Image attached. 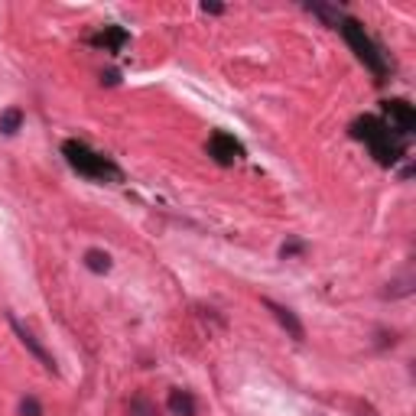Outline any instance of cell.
<instances>
[{
  "instance_id": "obj_8",
  "label": "cell",
  "mask_w": 416,
  "mask_h": 416,
  "mask_svg": "<svg viewBox=\"0 0 416 416\" xmlns=\"http://www.w3.org/2000/svg\"><path fill=\"white\" fill-rule=\"evenodd\" d=\"M127 29L124 27H105L101 33L91 36V46H98V49H105V53H121L127 46Z\"/></svg>"
},
{
  "instance_id": "obj_14",
  "label": "cell",
  "mask_w": 416,
  "mask_h": 416,
  "mask_svg": "<svg viewBox=\"0 0 416 416\" xmlns=\"http://www.w3.org/2000/svg\"><path fill=\"white\" fill-rule=\"evenodd\" d=\"M20 416H43V403L36 397H23L20 400Z\"/></svg>"
},
{
  "instance_id": "obj_4",
  "label": "cell",
  "mask_w": 416,
  "mask_h": 416,
  "mask_svg": "<svg viewBox=\"0 0 416 416\" xmlns=\"http://www.w3.org/2000/svg\"><path fill=\"white\" fill-rule=\"evenodd\" d=\"M384 124H387L390 133H397V137H407V133H413L416 127V111L410 101H403V98H390V101H384Z\"/></svg>"
},
{
  "instance_id": "obj_12",
  "label": "cell",
  "mask_w": 416,
  "mask_h": 416,
  "mask_svg": "<svg viewBox=\"0 0 416 416\" xmlns=\"http://www.w3.org/2000/svg\"><path fill=\"white\" fill-rule=\"evenodd\" d=\"M85 267H88L91 274H107V270H111V257H107L105 250H88V254H85Z\"/></svg>"
},
{
  "instance_id": "obj_7",
  "label": "cell",
  "mask_w": 416,
  "mask_h": 416,
  "mask_svg": "<svg viewBox=\"0 0 416 416\" xmlns=\"http://www.w3.org/2000/svg\"><path fill=\"white\" fill-rule=\"evenodd\" d=\"M260 302H264V309L274 312V319L280 322V328H286V335H290V338H296V342H302V338H306V328H302V322L296 319V312H293V309H286V306L274 302L270 296H264Z\"/></svg>"
},
{
  "instance_id": "obj_6",
  "label": "cell",
  "mask_w": 416,
  "mask_h": 416,
  "mask_svg": "<svg viewBox=\"0 0 416 416\" xmlns=\"http://www.w3.org/2000/svg\"><path fill=\"white\" fill-rule=\"evenodd\" d=\"M10 328H13V335L20 338V345L27 348V351L33 354L36 361L43 364L46 371H53V374H55V361H53V354H49V351H46L43 345H39V338H36V335H33V332H29L27 326H20V322L13 319V316H10Z\"/></svg>"
},
{
  "instance_id": "obj_10",
  "label": "cell",
  "mask_w": 416,
  "mask_h": 416,
  "mask_svg": "<svg viewBox=\"0 0 416 416\" xmlns=\"http://www.w3.org/2000/svg\"><path fill=\"white\" fill-rule=\"evenodd\" d=\"M20 127H23V111H20V107H7V111L0 114V133H4V137H13Z\"/></svg>"
},
{
  "instance_id": "obj_3",
  "label": "cell",
  "mask_w": 416,
  "mask_h": 416,
  "mask_svg": "<svg viewBox=\"0 0 416 416\" xmlns=\"http://www.w3.org/2000/svg\"><path fill=\"white\" fill-rule=\"evenodd\" d=\"M338 29H342V36L348 39V46L354 49V55L361 59L368 69L377 75V79H384L387 75V59H384V53L377 49V43H374L371 36L364 33V27L358 23V20H351V17H345L342 23H338Z\"/></svg>"
},
{
  "instance_id": "obj_16",
  "label": "cell",
  "mask_w": 416,
  "mask_h": 416,
  "mask_svg": "<svg viewBox=\"0 0 416 416\" xmlns=\"http://www.w3.org/2000/svg\"><path fill=\"white\" fill-rule=\"evenodd\" d=\"M202 10H205V13H222V4H208V0H205V4H202Z\"/></svg>"
},
{
  "instance_id": "obj_11",
  "label": "cell",
  "mask_w": 416,
  "mask_h": 416,
  "mask_svg": "<svg viewBox=\"0 0 416 416\" xmlns=\"http://www.w3.org/2000/svg\"><path fill=\"white\" fill-rule=\"evenodd\" d=\"M127 413L130 416H156V403H153L147 394H133L130 403H127Z\"/></svg>"
},
{
  "instance_id": "obj_9",
  "label": "cell",
  "mask_w": 416,
  "mask_h": 416,
  "mask_svg": "<svg viewBox=\"0 0 416 416\" xmlns=\"http://www.w3.org/2000/svg\"><path fill=\"white\" fill-rule=\"evenodd\" d=\"M166 410L169 416H195V397L189 394V390L176 387V390H169V397H166Z\"/></svg>"
},
{
  "instance_id": "obj_5",
  "label": "cell",
  "mask_w": 416,
  "mask_h": 416,
  "mask_svg": "<svg viewBox=\"0 0 416 416\" xmlns=\"http://www.w3.org/2000/svg\"><path fill=\"white\" fill-rule=\"evenodd\" d=\"M208 156H212L218 166H234V163L244 156V147H241L231 133L215 130L212 137H208Z\"/></svg>"
},
{
  "instance_id": "obj_2",
  "label": "cell",
  "mask_w": 416,
  "mask_h": 416,
  "mask_svg": "<svg viewBox=\"0 0 416 416\" xmlns=\"http://www.w3.org/2000/svg\"><path fill=\"white\" fill-rule=\"evenodd\" d=\"M351 133L371 147V153L377 156L381 166H394V163L403 156V143H400V137L387 130V124H384L381 117H361V121H354Z\"/></svg>"
},
{
  "instance_id": "obj_13",
  "label": "cell",
  "mask_w": 416,
  "mask_h": 416,
  "mask_svg": "<svg viewBox=\"0 0 416 416\" xmlns=\"http://www.w3.org/2000/svg\"><path fill=\"white\" fill-rule=\"evenodd\" d=\"M309 10L316 13V17L326 20L328 27H335V29H338V23L345 20V13H342V10H338V7H326V4H309Z\"/></svg>"
},
{
  "instance_id": "obj_17",
  "label": "cell",
  "mask_w": 416,
  "mask_h": 416,
  "mask_svg": "<svg viewBox=\"0 0 416 416\" xmlns=\"http://www.w3.org/2000/svg\"><path fill=\"white\" fill-rule=\"evenodd\" d=\"M101 81H107V85H117V72H105V75H101Z\"/></svg>"
},
{
  "instance_id": "obj_15",
  "label": "cell",
  "mask_w": 416,
  "mask_h": 416,
  "mask_svg": "<svg viewBox=\"0 0 416 416\" xmlns=\"http://www.w3.org/2000/svg\"><path fill=\"white\" fill-rule=\"evenodd\" d=\"M300 250H302V244H300V241H290V244H283V248H280V257H283V260H286V257L300 254Z\"/></svg>"
},
{
  "instance_id": "obj_1",
  "label": "cell",
  "mask_w": 416,
  "mask_h": 416,
  "mask_svg": "<svg viewBox=\"0 0 416 416\" xmlns=\"http://www.w3.org/2000/svg\"><path fill=\"white\" fill-rule=\"evenodd\" d=\"M62 153H65V160H69V166L75 169V173H81V176L95 179V182H121V179H124L121 166L107 160L105 153H95L88 143H81V140H65V143H62Z\"/></svg>"
}]
</instances>
